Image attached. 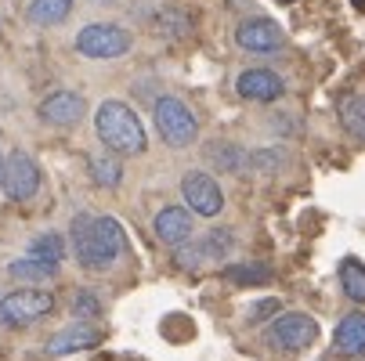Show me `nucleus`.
<instances>
[{"mask_svg":"<svg viewBox=\"0 0 365 361\" xmlns=\"http://www.w3.org/2000/svg\"><path fill=\"white\" fill-rule=\"evenodd\" d=\"M279 300L275 296H268V300H260V303H253V311H250V322H264V318H272L275 311H279Z\"/></svg>","mask_w":365,"mask_h":361,"instance_id":"bb28decb","label":"nucleus"},{"mask_svg":"<svg viewBox=\"0 0 365 361\" xmlns=\"http://www.w3.org/2000/svg\"><path fill=\"white\" fill-rule=\"evenodd\" d=\"M0 167H4V156H0Z\"/></svg>","mask_w":365,"mask_h":361,"instance_id":"7c9ffc66","label":"nucleus"},{"mask_svg":"<svg viewBox=\"0 0 365 361\" xmlns=\"http://www.w3.org/2000/svg\"><path fill=\"white\" fill-rule=\"evenodd\" d=\"M192 231H195V221H192L188 206H163L155 214V235H160V242H167L174 249L192 242Z\"/></svg>","mask_w":365,"mask_h":361,"instance_id":"ddd939ff","label":"nucleus"},{"mask_svg":"<svg viewBox=\"0 0 365 361\" xmlns=\"http://www.w3.org/2000/svg\"><path fill=\"white\" fill-rule=\"evenodd\" d=\"M336 116H340V127L365 145V94H344L340 105H336Z\"/></svg>","mask_w":365,"mask_h":361,"instance_id":"f3484780","label":"nucleus"},{"mask_svg":"<svg viewBox=\"0 0 365 361\" xmlns=\"http://www.w3.org/2000/svg\"><path fill=\"white\" fill-rule=\"evenodd\" d=\"M0 188L11 202H26L40 192V167L29 156L26 148H15L4 156V167H0Z\"/></svg>","mask_w":365,"mask_h":361,"instance_id":"0eeeda50","label":"nucleus"},{"mask_svg":"<svg viewBox=\"0 0 365 361\" xmlns=\"http://www.w3.org/2000/svg\"><path fill=\"white\" fill-rule=\"evenodd\" d=\"M73 315H76L80 322H91V318H98V315H101V300H98V293H91V289H80V293L73 296Z\"/></svg>","mask_w":365,"mask_h":361,"instance_id":"393cba45","label":"nucleus"},{"mask_svg":"<svg viewBox=\"0 0 365 361\" xmlns=\"http://www.w3.org/2000/svg\"><path fill=\"white\" fill-rule=\"evenodd\" d=\"M206 159H210V167L221 170V174H239V170L250 167V156L232 141H210L206 145Z\"/></svg>","mask_w":365,"mask_h":361,"instance_id":"dca6fc26","label":"nucleus"},{"mask_svg":"<svg viewBox=\"0 0 365 361\" xmlns=\"http://www.w3.org/2000/svg\"><path fill=\"white\" fill-rule=\"evenodd\" d=\"M8 275L15 282H26V286H40V282H51L58 275V264H43L36 256H19V261L8 264Z\"/></svg>","mask_w":365,"mask_h":361,"instance_id":"a211bd4d","label":"nucleus"},{"mask_svg":"<svg viewBox=\"0 0 365 361\" xmlns=\"http://www.w3.org/2000/svg\"><path fill=\"white\" fill-rule=\"evenodd\" d=\"M279 4H297V0H279Z\"/></svg>","mask_w":365,"mask_h":361,"instance_id":"c85d7f7f","label":"nucleus"},{"mask_svg":"<svg viewBox=\"0 0 365 361\" xmlns=\"http://www.w3.org/2000/svg\"><path fill=\"white\" fill-rule=\"evenodd\" d=\"M51 311H55V296L47 289H15L0 296V329H26Z\"/></svg>","mask_w":365,"mask_h":361,"instance_id":"39448f33","label":"nucleus"},{"mask_svg":"<svg viewBox=\"0 0 365 361\" xmlns=\"http://www.w3.org/2000/svg\"><path fill=\"white\" fill-rule=\"evenodd\" d=\"M221 275H225V282H232V286H264V282H272V271H268L264 264H232V268H225Z\"/></svg>","mask_w":365,"mask_h":361,"instance_id":"5701e85b","label":"nucleus"},{"mask_svg":"<svg viewBox=\"0 0 365 361\" xmlns=\"http://www.w3.org/2000/svg\"><path fill=\"white\" fill-rule=\"evenodd\" d=\"M94 130H98L101 145H106L109 152H116V156H141V152L148 148V137H145V127H141L138 113L120 98H109V101L98 105Z\"/></svg>","mask_w":365,"mask_h":361,"instance_id":"f03ea898","label":"nucleus"},{"mask_svg":"<svg viewBox=\"0 0 365 361\" xmlns=\"http://www.w3.org/2000/svg\"><path fill=\"white\" fill-rule=\"evenodd\" d=\"M319 340V322L311 315H300V311H289V315H279L268 329H264V343L279 354H300L307 350L311 343Z\"/></svg>","mask_w":365,"mask_h":361,"instance_id":"423d86ee","label":"nucleus"},{"mask_svg":"<svg viewBox=\"0 0 365 361\" xmlns=\"http://www.w3.org/2000/svg\"><path fill=\"white\" fill-rule=\"evenodd\" d=\"M130 47H134L130 29H123L116 22H91L76 33V55H83L91 62L123 58V55H130Z\"/></svg>","mask_w":365,"mask_h":361,"instance_id":"7ed1b4c3","label":"nucleus"},{"mask_svg":"<svg viewBox=\"0 0 365 361\" xmlns=\"http://www.w3.org/2000/svg\"><path fill=\"white\" fill-rule=\"evenodd\" d=\"M235 90H239V98H246V101H260V105H268V101H279V98L286 94V83H282V76L272 73V69H246V73H239Z\"/></svg>","mask_w":365,"mask_h":361,"instance_id":"f8f14e48","label":"nucleus"},{"mask_svg":"<svg viewBox=\"0 0 365 361\" xmlns=\"http://www.w3.org/2000/svg\"><path fill=\"white\" fill-rule=\"evenodd\" d=\"M152 120H155V130H160V137H163L170 148H188V145H195V137H199V123H195L192 109L185 105L181 98H174V94L155 98Z\"/></svg>","mask_w":365,"mask_h":361,"instance_id":"20e7f679","label":"nucleus"},{"mask_svg":"<svg viewBox=\"0 0 365 361\" xmlns=\"http://www.w3.org/2000/svg\"><path fill=\"white\" fill-rule=\"evenodd\" d=\"M69 246L76 253L80 268L87 271H106L120 261V253L127 246L123 228L116 217L106 214H76L69 224Z\"/></svg>","mask_w":365,"mask_h":361,"instance_id":"f257e3e1","label":"nucleus"},{"mask_svg":"<svg viewBox=\"0 0 365 361\" xmlns=\"http://www.w3.org/2000/svg\"><path fill=\"white\" fill-rule=\"evenodd\" d=\"M69 15H73V0H33V4L26 8V22L40 26V29L62 26Z\"/></svg>","mask_w":365,"mask_h":361,"instance_id":"2eb2a0df","label":"nucleus"},{"mask_svg":"<svg viewBox=\"0 0 365 361\" xmlns=\"http://www.w3.org/2000/svg\"><path fill=\"white\" fill-rule=\"evenodd\" d=\"M181 195H185V206L199 217H217L225 210V192L206 170H188L181 181Z\"/></svg>","mask_w":365,"mask_h":361,"instance_id":"6e6552de","label":"nucleus"},{"mask_svg":"<svg viewBox=\"0 0 365 361\" xmlns=\"http://www.w3.org/2000/svg\"><path fill=\"white\" fill-rule=\"evenodd\" d=\"M83 113H87V101H83L76 90H55V94H47V98L40 101V109H36V116H40L47 127H58V130L76 127V123L83 120Z\"/></svg>","mask_w":365,"mask_h":361,"instance_id":"1a4fd4ad","label":"nucleus"},{"mask_svg":"<svg viewBox=\"0 0 365 361\" xmlns=\"http://www.w3.org/2000/svg\"><path fill=\"white\" fill-rule=\"evenodd\" d=\"M333 347L340 350V354H351V357H358V354H365V315H347L336 329H333Z\"/></svg>","mask_w":365,"mask_h":361,"instance_id":"4468645a","label":"nucleus"},{"mask_svg":"<svg viewBox=\"0 0 365 361\" xmlns=\"http://www.w3.org/2000/svg\"><path fill=\"white\" fill-rule=\"evenodd\" d=\"M286 163H289L286 148H257V152H250V167L257 174H279V170H286Z\"/></svg>","mask_w":365,"mask_h":361,"instance_id":"b1692460","label":"nucleus"},{"mask_svg":"<svg viewBox=\"0 0 365 361\" xmlns=\"http://www.w3.org/2000/svg\"><path fill=\"white\" fill-rule=\"evenodd\" d=\"M98 343H101V329H94L91 322H76V325H66V329H58L55 336H51L43 354L47 357H69V354L91 350Z\"/></svg>","mask_w":365,"mask_h":361,"instance_id":"9b49d317","label":"nucleus"},{"mask_svg":"<svg viewBox=\"0 0 365 361\" xmlns=\"http://www.w3.org/2000/svg\"><path fill=\"white\" fill-rule=\"evenodd\" d=\"M26 256H36V261H43V264H58L62 268V261H66V239L58 231H43V235H36L29 242Z\"/></svg>","mask_w":365,"mask_h":361,"instance_id":"6ab92c4d","label":"nucleus"},{"mask_svg":"<svg viewBox=\"0 0 365 361\" xmlns=\"http://www.w3.org/2000/svg\"><path fill=\"white\" fill-rule=\"evenodd\" d=\"M160 29H163L167 36H185V33L192 29V22H188L185 11H163V15H160Z\"/></svg>","mask_w":365,"mask_h":361,"instance_id":"a878e982","label":"nucleus"},{"mask_svg":"<svg viewBox=\"0 0 365 361\" xmlns=\"http://www.w3.org/2000/svg\"><path fill=\"white\" fill-rule=\"evenodd\" d=\"M340 286H344L351 303H365V264L358 256H347L340 264Z\"/></svg>","mask_w":365,"mask_h":361,"instance_id":"412c9836","label":"nucleus"},{"mask_svg":"<svg viewBox=\"0 0 365 361\" xmlns=\"http://www.w3.org/2000/svg\"><path fill=\"white\" fill-rule=\"evenodd\" d=\"M87 170H91V181L98 188H120V181H123V167L116 159V152H109V156H91Z\"/></svg>","mask_w":365,"mask_h":361,"instance_id":"aec40b11","label":"nucleus"},{"mask_svg":"<svg viewBox=\"0 0 365 361\" xmlns=\"http://www.w3.org/2000/svg\"><path fill=\"white\" fill-rule=\"evenodd\" d=\"M235 43L242 51H250V55H275V51L286 47V36L275 22L268 19H250L235 29Z\"/></svg>","mask_w":365,"mask_h":361,"instance_id":"9d476101","label":"nucleus"},{"mask_svg":"<svg viewBox=\"0 0 365 361\" xmlns=\"http://www.w3.org/2000/svg\"><path fill=\"white\" fill-rule=\"evenodd\" d=\"M98 4H109V0H98Z\"/></svg>","mask_w":365,"mask_h":361,"instance_id":"c756f323","label":"nucleus"},{"mask_svg":"<svg viewBox=\"0 0 365 361\" xmlns=\"http://www.w3.org/2000/svg\"><path fill=\"white\" fill-rule=\"evenodd\" d=\"M199 249L206 256V264H210V261H225V256L235 249V235L228 228H210V231L199 239Z\"/></svg>","mask_w":365,"mask_h":361,"instance_id":"4be33fe9","label":"nucleus"},{"mask_svg":"<svg viewBox=\"0 0 365 361\" xmlns=\"http://www.w3.org/2000/svg\"><path fill=\"white\" fill-rule=\"evenodd\" d=\"M351 8H358V11L365 15V0H351Z\"/></svg>","mask_w":365,"mask_h":361,"instance_id":"cd10ccee","label":"nucleus"}]
</instances>
